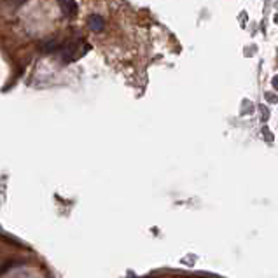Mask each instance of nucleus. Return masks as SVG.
Listing matches in <instances>:
<instances>
[{
    "mask_svg": "<svg viewBox=\"0 0 278 278\" xmlns=\"http://www.w3.org/2000/svg\"><path fill=\"white\" fill-rule=\"evenodd\" d=\"M88 27L91 32H103L105 30V20L100 14H90L88 16Z\"/></svg>",
    "mask_w": 278,
    "mask_h": 278,
    "instance_id": "obj_1",
    "label": "nucleus"
},
{
    "mask_svg": "<svg viewBox=\"0 0 278 278\" xmlns=\"http://www.w3.org/2000/svg\"><path fill=\"white\" fill-rule=\"evenodd\" d=\"M60 7L63 9V16L70 18L76 14V9H77V4L76 2H60Z\"/></svg>",
    "mask_w": 278,
    "mask_h": 278,
    "instance_id": "obj_2",
    "label": "nucleus"
},
{
    "mask_svg": "<svg viewBox=\"0 0 278 278\" xmlns=\"http://www.w3.org/2000/svg\"><path fill=\"white\" fill-rule=\"evenodd\" d=\"M42 49H44V53H55V51H58L60 49V44L56 41H49Z\"/></svg>",
    "mask_w": 278,
    "mask_h": 278,
    "instance_id": "obj_3",
    "label": "nucleus"
}]
</instances>
